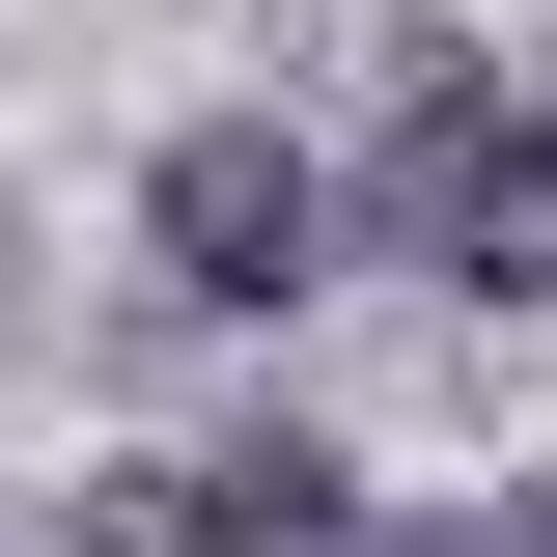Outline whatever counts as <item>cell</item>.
<instances>
[{
	"instance_id": "obj_1",
	"label": "cell",
	"mask_w": 557,
	"mask_h": 557,
	"mask_svg": "<svg viewBox=\"0 0 557 557\" xmlns=\"http://www.w3.org/2000/svg\"><path fill=\"white\" fill-rule=\"evenodd\" d=\"M362 251L446 278V307H530V278H557V112L446 57V84L391 112V168H362Z\"/></svg>"
},
{
	"instance_id": "obj_2",
	"label": "cell",
	"mask_w": 557,
	"mask_h": 557,
	"mask_svg": "<svg viewBox=\"0 0 557 557\" xmlns=\"http://www.w3.org/2000/svg\"><path fill=\"white\" fill-rule=\"evenodd\" d=\"M139 251L196 278V307H307V278H335V168H307L278 112H196L168 168H139Z\"/></svg>"
},
{
	"instance_id": "obj_3",
	"label": "cell",
	"mask_w": 557,
	"mask_h": 557,
	"mask_svg": "<svg viewBox=\"0 0 557 557\" xmlns=\"http://www.w3.org/2000/svg\"><path fill=\"white\" fill-rule=\"evenodd\" d=\"M28 557H362L335 446H168V474H84Z\"/></svg>"
},
{
	"instance_id": "obj_4",
	"label": "cell",
	"mask_w": 557,
	"mask_h": 557,
	"mask_svg": "<svg viewBox=\"0 0 557 557\" xmlns=\"http://www.w3.org/2000/svg\"><path fill=\"white\" fill-rule=\"evenodd\" d=\"M418 557H557V502H474V530H418Z\"/></svg>"
}]
</instances>
